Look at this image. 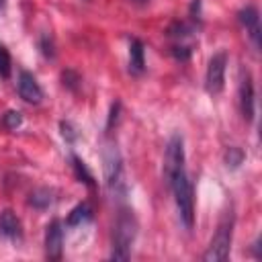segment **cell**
Returning <instances> with one entry per match:
<instances>
[{
	"label": "cell",
	"mask_w": 262,
	"mask_h": 262,
	"mask_svg": "<svg viewBox=\"0 0 262 262\" xmlns=\"http://www.w3.org/2000/svg\"><path fill=\"white\" fill-rule=\"evenodd\" d=\"M168 184L174 192V201H176L180 221L184 223L186 229H192V223H194V188H192V182H190L186 170L174 174L168 180Z\"/></svg>",
	"instance_id": "6da1fadb"
},
{
	"label": "cell",
	"mask_w": 262,
	"mask_h": 262,
	"mask_svg": "<svg viewBox=\"0 0 262 262\" xmlns=\"http://www.w3.org/2000/svg\"><path fill=\"white\" fill-rule=\"evenodd\" d=\"M135 231H137L135 217L129 211H121L115 223V231H113V252H111L113 260H127L131 256Z\"/></svg>",
	"instance_id": "7a4b0ae2"
},
{
	"label": "cell",
	"mask_w": 262,
	"mask_h": 262,
	"mask_svg": "<svg viewBox=\"0 0 262 262\" xmlns=\"http://www.w3.org/2000/svg\"><path fill=\"white\" fill-rule=\"evenodd\" d=\"M231 233H233V213L227 211L223 215V219L217 225V231L205 252V260L207 262H223L229 258V250H231Z\"/></svg>",
	"instance_id": "3957f363"
},
{
	"label": "cell",
	"mask_w": 262,
	"mask_h": 262,
	"mask_svg": "<svg viewBox=\"0 0 262 262\" xmlns=\"http://www.w3.org/2000/svg\"><path fill=\"white\" fill-rule=\"evenodd\" d=\"M225 68H227V53L217 51L209 59L207 74H205V88L209 94H219L225 86Z\"/></svg>",
	"instance_id": "277c9868"
},
{
	"label": "cell",
	"mask_w": 262,
	"mask_h": 262,
	"mask_svg": "<svg viewBox=\"0 0 262 262\" xmlns=\"http://www.w3.org/2000/svg\"><path fill=\"white\" fill-rule=\"evenodd\" d=\"M184 170V143L178 133H174L166 145V156H164V174L166 180H170L174 174Z\"/></svg>",
	"instance_id": "5b68a950"
},
{
	"label": "cell",
	"mask_w": 262,
	"mask_h": 262,
	"mask_svg": "<svg viewBox=\"0 0 262 262\" xmlns=\"http://www.w3.org/2000/svg\"><path fill=\"white\" fill-rule=\"evenodd\" d=\"M63 250V225L59 219H53L45 229V254L49 260H59Z\"/></svg>",
	"instance_id": "8992f818"
},
{
	"label": "cell",
	"mask_w": 262,
	"mask_h": 262,
	"mask_svg": "<svg viewBox=\"0 0 262 262\" xmlns=\"http://www.w3.org/2000/svg\"><path fill=\"white\" fill-rule=\"evenodd\" d=\"M16 88H18V96H20L25 102L37 104V102H41V98H43V90H41L37 78H35L31 72H20V74H18V84H16Z\"/></svg>",
	"instance_id": "52a82bcc"
},
{
	"label": "cell",
	"mask_w": 262,
	"mask_h": 262,
	"mask_svg": "<svg viewBox=\"0 0 262 262\" xmlns=\"http://www.w3.org/2000/svg\"><path fill=\"white\" fill-rule=\"evenodd\" d=\"M239 108L246 121L254 119V84L250 72H246V76L239 82Z\"/></svg>",
	"instance_id": "ba28073f"
},
{
	"label": "cell",
	"mask_w": 262,
	"mask_h": 262,
	"mask_svg": "<svg viewBox=\"0 0 262 262\" xmlns=\"http://www.w3.org/2000/svg\"><path fill=\"white\" fill-rule=\"evenodd\" d=\"M239 23L244 25L246 33L250 35V39L254 41V45L258 47L260 45V16H258V10L256 6H246L239 10Z\"/></svg>",
	"instance_id": "9c48e42d"
},
{
	"label": "cell",
	"mask_w": 262,
	"mask_h": 262,
	"mask_svg": "<svg viewBox=\"0 0 262 262\" xmlns=\"http://www.w3.org/2000/svg\"><path fill=\"white\" fill-rule=\"evenodd\" d=\"M119 174H121V158H119V151L115 145H108V149L104 151V176H106V182L113 184L119 180Z\"/></svg>",
	"instance_id": "30bf717a"
},
{
	"label": "cell",
	"mask_w": 262,
	"mask_h": 262,
	"mask_svg": "<svg viewBox=\"0 0 262 262\" xmlns=\"http://www.w3.org/2000/svg\"><path fill=\"white\" fill-rule=\"evenodd\" d=\"M0 233L8 239H18L20 237V221L10 209H4L0 213Z\"/></svg>",
	"instance_id": "8fae6325"
},
{
	"label": "cell",
	"mask_w": 262,
	"mask_h": 262,
	"mask_svg": "<svg viewBox=\"0 0 262 262\" xmlns=\"http://www.w3.org/2000/svg\"><path fill=\"white\" fill-rule=\"evenodd\" d=\"M145 70V57H143V43L139 39H131L129 43V72L139 76Z\"/></svg>",
	"instance_id": "7c38bea8"
},
{
	"label": "cell",
	"mask_w": 262,
	"mask_h": 262,
	"mask_svg": "<svg viewBox=\"0 0 262 262\" xmlns=\"http://www.w3.org/2000/svg\"><path fill=\"white\" fill-rule=\"evenodd\" d=\"M92 219V209H90V205L88 203H80V205H76L72 211H70V215H68V225L70 227H78V225H82V223H86V221H90Z\"/></svg>",
	"instance_id": "4fadbf2b"
},
{
	"label": "cell",
	"mask_w": 262,
	"mask_h": 262,
	"mask_svg": "<svg viewBox=\"0 0 262 262\" xmlns=\"http://www.w3.org/2000/svg\"><path fill=\"white\" fill-rule=\"evenodd\" d=\"M72 168H74V174H76V178H78L80 182H84V184H88V186H94V178H92V174L88 172L86 164H84L78 156H74V154H72Z\"/></svg>",
	"instance_id": "5bb4252c"
},
{
	"label": "cell",
	"mask_w": 262,
	"mask_h": 262,
	"mask_svg": "<svg viewBox=\"0 0 262 262\" xmlns=\"http://www.w3.org/2000/svg\"><path fill=\"white\" fill-rule=\"evenodd\" d=\"M10 72H12V59H10V53L8 49L0 43V78H10Z\"/></svg>",
	"instance_id": "9a60e30c"
},
{
	"label": "cell",
	"mask_w": 262,
	"mask_h": 262,
	"mask_svg": "<svg viewBox=\"0 0 262 262\" xmlns=\"http://www.w3.org/2000/svg\"><path fill=\"white\" fill-rule=\"evenodd\" d=\"M51 203V196H49V190H37L31 194V205L37 207V209H43Z\"/></svg>",
	"instance_id": "2e32d148"
},
{
	"label": "cell",
	"mask_w": 262,
	"mask_h": 262,
	"mask_svg": "<svg viewBox=\"0 0 262 262\" xmlns=\"http://www.w3.org/2000/svg\"><path fill=\"white\" fill-rule=\"evenodd\" d=\"M242 160H244V151L239 147H229V151H227V166L235 168V166L242 164Z\"/></svg>",
	"instance_id": "e0dca14e"
},
{
	"label": "cell",
	"mask_w": 262,
	"mask_h": 262,
	"mask_svg": "<svg viewBox=\"0 0 262 262\" xmlns=\"http://www.w3.org/2000/svg\"><path fill=\"white\" fill-rule=\"evenodd\" d=\"M20 113L18 111H8L6 115H4V125L8 127V129H16L18 125H20Z\"/></svg>",
	"instance_id": "ac0fdd59"
},
{
	"label": "cell",
	"mask_w": 262,
	"mask_h": 262,
	"mask_svg": "<svg viewBox=\"0 0 262 262\" xmlns=\"http://www.w3.org/2000/svg\"><path fill=\"white\" fill-rule=\"evenodd\" d=\"M0 6H2V0H0Z\"/></svg>",
	"instance_id": "d6986e66"
}]
</instances>
